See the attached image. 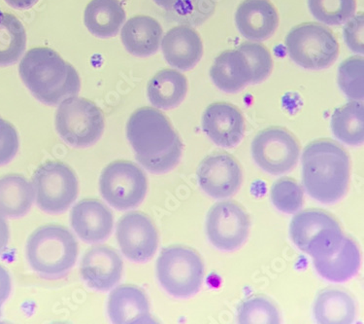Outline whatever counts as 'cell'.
I'll return each instance as SVG.
<instances>
[{"instance_id": "16", "label": "cell", "mask_w": 364, "mask_h": 324, "mask_svg": "<svg viewBox=\"0 0 364 324\" xmlns=\"http://www.w3.org/2000/svg\"><path fill=\"white\" fill-rule=\"evenodd\" d=\"M70 223L76 235L85 243L100 244L112 235L114 216L102 202L86 199L71 209Z\"/></svg>"}, {"instance_id": "41", "label": "cell", "mask_w": 364, "mask_h": 324, "mask_svg": "<svg viewBox=\"0 0 364 324\" xmlns=\"http://www.w3.org/2000/svg\"><path fill=\"white\" fill-rule=\"evenodd\" d=\"M4 301H2L1 299H0V318H1V313H2V304H4Z\"/></svg>"}, {"instance_id": "21", "label": "cell", "mask_w": 364, "mask_h": 324, "mask_svg": "<svg viewBox=\"0 0 364 324\" xmlns=\"http://www.w3.org/2000/svg\"><path fill=\"white\" fill-rule=\"evenodd\" d=\"M163 34V28L156 19L150 16H135L122 28V43L129 54L147 58L159 51Z\"/></svg>"}, {"instance_id": "35", "label": "cell", "mask_w": 364, "mask_h": 324, "mask_svg": "<svg viewBox=\"0 0 364 324\" xmlns=\"http://www.w3.org/2000/svg\"><path fill=\"white\" fill-rule=\"evenodd\" d=\"M248 61L252 73V84L262 83L270 75L273 68V60L270 52L264 45L257 42H245L238 46Z\"/></svg>"}, {"instance_id": "18", "label": "cell", "mask_w": 364, "mask_h": 324, "mask_svg": "<svg viewBox=\"0 0 364 324\" xmlns=\"http://www.w3.org/2000/svg\"><path fill=\"white\" fill-rule=\"evenodd\" d=\"M235 23L248 41H264L274 34L279 16L269 0H244L236 10Z\"/></svg>"}, {"instance_id": "23", "label": "cell", "mask_w": 364, "mask_h": 324, "mask_svg": "<svg viewBox=\"0 0 364 324\" xmlns=\"http://www.w3.org/2000/svg\"><path fill=\"white\" fill-rule=\"evenodd\" d=\"M313 264L325 280L344 283L355 277L360 269V249L355 241L344 236L338 249L328 256L313 258Z\"/></svg>"}, {"instance_id": "15", "label": "cell", "mask_w": 364, "mask_h": 324, "mask_svg": "<svg viewBox=\"0 0 364 324\" xmlns=\"http://www.w3.org/2000/svg\"><path fill=\"white\" fill-rule=\"evenodd\" d=\"M124 262L115 249L106 246L87 249L80 264L82 278L90 288L105 292L115 288L123 276Z\"/></svg>"}, {"instance_id": "30", "label": "cell", "mask_w": 364, "mask_h": 324, "mask_svg": "<svg viewBox=\"0 0 364 324\" xmlns=\"http://www.w3.org/2000/svg\"><path fill=\"white\" fill-rule=\"evenodd\" d=\"M169 17L183 25L198 26L214 10L213 0H154Z\"/></svg>"}, {"instance_id": "40", "label": "cell", "mask_w": 364, "mask_h": 324, "mask_svg": "<svg viewBox=\"0 0 364 324\" xmlns=\"http://www.w3.org/2000/svg\"><path fill=\"white\" fill-rule=\"evenodd\" d=\"M9 6L18 10H26L36 5L38 0H4Z\"/></svg>"}, {"instance_id": "9", "label": "cell", "mask_w": 364, "mask_h": 324, "mask_svg": "<svg viewBox=\"0 0 364 324\" xmlns=\"http://www.w3.org/2000/svg\"><path fill=\"white\" fill-rule=\"evenodd\" d=\"M37 207L49 214L68 211L78 197L79 184L75 172L60 162H47L33 177Z\"/></svg>"}, {"instance_id": "25", "label": "cell", "mask_w": 364, "mask_h": 324, "mask_svg": "<svg viewBox=\"0 0 364 324\" xmlns=\"http://www.w3.org/2000/svg\"><path fill=\"white\" fill-rule=\"evenodd\" d=\"M188 93V80L184 74L174 70L159 71L149 81L148 99L159 110H168L177 108L185 100Z\"/></svg>"}, {"instance_id": "19", "label": "cell", "mask_w": 364, "mask_h": 324, "mask_svg": "<svg viewBox=\"0 0 364 324\" xmlns=\"http://www.w3.org/2000/svg\"><path fill=\"white\" fill-rule=\"evenodd\" d=\"M166 62L179 70L195 68L203 56V42L195 29L187 25L169 29L161 39Z\"/></svg>"}, {"instance_id": "22", "label": "cell", "mask_w": 364, "mask_h": 324, "mask_svg": "<svg viewBox=\"0 0 364 324\" xmlns=\"http://www.w3.org/2000/svg\"><path fill=\"white\" fill-rule=\"evenodd\" d=\"M212 81L220 91L233 94L251 83V68L245 55L238 49L218 56L210 70Z\"/></svg>"}, {"instance_id": "17", "label": "cell", "mask_w": 364, "mask_h": 324, "mask_svg": "<svg viewBox=\"0 0 364 324\" xmlns=\"http://www.w3.org/2000/svg\"><path fill=\"white\" fill-rule=\"evenodd\" d=\"M202 129L215 145L230 148L243 139L245 123L236 106L228 103H214L202 115Z\"/></svg>"}, {"instance_id": "39", "label": "cell", "mask_w": 364, "mask_h": 324, "mask_svg": "<svg viewBox=\"0 0 364 324\" xmlns=\"http://www.w3.org/2000/svg\"><path fill=\"white\" fill-rule=\"evenodd\" d=\"M10 231L9 226L4 215L0 214V256L4 254L9 244Z\"/></svg>"}, {"instance_id": "6", "label": "cell", "mask_w": 364, "mask_h": 324, "mask_svg": "<svg viewBox=\"0 0 364 324\" xmlns=\"http://www.w3.org/2000/svg\"><path fill=\"white\" fill-rule=\"evenodd\" d=\"M285 46L292 62L305 70H325L339 55L336 36L317 23H304L292 28L286 36Z\"/></svg>"}, {"instance_id": "34", "label": "cell", "mask_w": 364, "mask_h": 324, "mask_svg": "<svg viewBox=\"0 0 364 324\" xmlns=\"http://www.w3.org/2000/svg\"><path fill=\"white\" fill-rule=\"evenodd\" d=\"M271 201L278 211L292 214L299 211L303 204V191L294 179L284 177L271 187Z\"/></svg>"}, {"instance_id": "10", "label": "cell", "mask_w": 364, "mask_h": 324, "mask_svg": "<svg viewBox=\"0 0 364 324\" xmlns=\"http://www.w3.org/2000/svg\"><path fill=\"white\" fill-rule=\"evenodd\" d=\"M101 196L118 211L137 208L146 197L147 177L134 163L116 161L108 164L100 179Z\"/></svg>"}, {"instance_id": "37", "label": "cell", "mask_w": 364, "mask_h": 324, "mask_svg": "<svg viewBox=\"0 0 364 324\" xmlns=\"http://www.w3.org/2000/svg\"><path fill=\"white\" fill-rule=\"evenodd\" d=\"M363 14L353 15L344 26V39L347 46L357 54L363 55Z\"/></svg>"}, {"instance_id": "8", "label": "cell", "mask_w": 364, "mask_h": 324, "mask_svg": "<svg viewBox=\"0 0 364 324\" xmlns=\"http://www.w3.org/2000/svg\"><path fill=\"white\" fill-rule=\"evenodd\" d=\"M289 236L297 248L313 258L333 254L341 246V227L331 215L318 209H308L294 215Z\"/></svg>"}, {"instance_id": "12", "label": "cell", "mask_w": 364, "mask_h": 324, "mask_svg": "<svg viewBox=\"0 0 364 324\" xmlns=\"http://www.w3.org/2000/svg\"><path fill=\"white\" fill-rule=\"evenodd\" d=\"M249 230L248 215L233 202H220L207 214V237L220 251H233L241 248L248 238Z\"/></svg>"}, {"instance_id": "24", "label": "cell", "mask_w": 364, "mask_h": 324, "mask_svg": "<svg viewBox=\"0 0 364 324\" xmlns=\"http://www.w3.org/2000/svg\"><path fill=\"white\" fill-rule=\"evenodd\" d=\"M124 21L126 12L119 0H92L85 9V26L98 38L116 36Z\"/></svg>"}, {"instance_id": "11", "label": "cell", "mask_w": 364, "mask_h": 324, "mask_svg": "<svg viewBox=\"0 0 364 324\" xmlns=\"http://www.w3.org/2000/svg\"><path fill=\"white\" fill-rule=\"evenodd\" d=\"M299 142L282 127L259 132L252 143V155L262 171L280 175L291 171L299 158Z\"/></svg>"}, {"instance_id": "5", "label": "cell", "mask_w": 364, "mask_h": 324, "mask_svg": "<svg viewBox=\"0 0 364 324\" xmlns=\"http://www.w3.org/2000/svg\"><path fill=\"white\" fill-rule=\"evenodd\" d=\"M156 270L161 288L175 298L196 296L203 283V262L193 249L186 246L164 249L156 260Z\"/></svg>"}, {"instance_id": "1", "label": "cell", "mask_w": 364, "mask_h": 324, "mask_svg": "<svg viewBox=\"0 0 364 324\" xmlns=\"http://www.w3.org/2000/svg\"><path fill=\"white\" fill-rule=\"evenodd\" d=\"M127 137L138 163L151 174H166L179 163L183 150L179 135L156 108L134 111L127 121Z\"/></svg>"}, {"instance_id": "2", "label": "cell", "mask_w": 364, "mask_h": 324, "mask_svg": "<svg viewBox=\"0 0 364 324\" xmlns=\"http://www.w3.org/2000/svg\"><path fill=\"white\" fill-rule=\"evenodd\" d=\"M302 183L308 195L323 204L344 197L350 182V159L346 151L329 140H315L302 154Z\"/></svg>"}, {"instance_id": "31", "label": "cell", "mask_w": 364, "mask_h": 324, "mask_svg": "<svg viewBox=\"0 0 364 324\" xmlns=\"http://www.w3.org/2000/svg\"><path fill=\"white\" fill-rule=\"evenodd\" d=\"M313 17L326 26H340L355 15V0H308Z\"/></svg>"}, {"instance_id": "36", "label": "cell", "mask_w": 364, "mask_h": 324, "mask_svg": "<svg viewBox=\"0 0 364 324\" xmlns=\"http://www.w3.org/2000/svg\"><path fill=\"white\" fill-rule=\"evenodd\" d=\"M18 146L20 142L14 126L0 118V166L10 163L15 158Z\"/></svg>"}, {"instance_id": "27", "label": "cell", "mask_w": 364, "mask_h": 324, "mask_svg": "<svg viewBox=\"0 0 364 324\" xmlns=\"http://www.w3.org/2000/svg\"><path fill=\"white\" fill-rule=\"evenodd\" d=\"M355 303L347 292L339 289L321 291L315 300L313 315L321 324H349L355 318Z\"/></svg>"}, {"instance_id": "38", "label": "cell", "mask_w": 364, "mask_h": 324, "mask_svg": "<svg viewBox=\"0 0 364 324\" xmlns=\"http://www.w3.org/2000/svg\"><path fill=\"white\" fill-rule=\"evenodd\" d=\"M12 281L10 273L0 265V299L5 302L11 294Z\"/></svg>"}, {"instance_id": "20", "label": "cell", "mask_w": 364, "mask_h": 324, "mask_svg": "<svg viewBox=\"0 0 364 324\" xmlns=\"http://www.w3.org/2000/svg\"><path fill=\"white\" fill-rule=\"evenodd\" d=\"M108 317L116 324L154 323L145 292L134 286H119L109 296Z\"/></svg>"}, {"instance_id": "14", "label": "cell", "mask_w": 364, "mask_h": 324, "mask_svg": "<svg viewBox=\"0 0 364 324\" xmlns=\"http://www.w3.org/2000/svg\"><path fill=\"white\" fill-rule=\"evenodd\" d=\"M198 182L201 189L210 197L230 198L240 188L241 169L230 154H212L199 164Z\"/></svg>"}, {"instance_id": "33", "label": "cell", "mask_w": 364, "mask_h": 324, "mask_svg": "<svg viewBox=\"0 0 364 324\" xmlns=\"http://www.w3.org/2000/svg\"><path fill=\"white\" fill-rule=\"evenodd\" d=\"M363 57L358 56L347 58L340 65L337 81L348 99L363 102Z\"/></svg>"}, {"instance_id": "3", "label": "cell", "mask_w": 364, "mask_h": 324, "mask_svg": "<svg viewBox=\"0 0 364 324\" xmlns=\"http://www.w3.org/2000/svg\"><path fill=\"white\" fill-rule=\"evenodd\" d=\"M18 73L29 92L44 105H58L76 97L81 89L75 68L50 48L29 50L21 61Z\"/></svg>"}, {"instance_id": "28", "label": "cell", "mask_w": 364, "mask_h": 324, "mask_svg": "<svg viewBox=\"0 0 364 324\" xmlns=\"http://www.w3.org/2000/svg\"><path fill=\"white\" fill-rule=\"evenodd\" d=\"M364 108L360 100L340 106L331 116V130L337 140L345 145H363Z\"/></svg>"}, {"instance_id": "13", "label": "cell", "mask_w": 364, "mask_h": 324, "mask_svg": "<svg viewBox=\"0 0 364 324\" xmlns=\"http://www.w3.org/2000/svg\"><path fill=\"white\" fill-rule=\"evenodd\" d=\"M116 237L122 254L132 262H147L158 249V231L151 220L140 212H129L119 219Z\"/></svg>"}, {"instance_id": "4", "label": "cell", "mask_w": 364, "mask_h": 324, "mask_svg": "<svg viewBox=\"0 0 364 324\" xmlns=\"http://www.w3.org/2000/svg\"><path fill=\"white\" fill-rule=\"evenodd\" d=\"M79 246L73 233L57 224L42 226L26 241V255L31 269L46 280L65 277L75 266Z\"/></svg>"}, {"instance_id": "7", "label": "cell", "mask_w": 364, "mask_h": 324, "mask_svg": "<svg viewBox=\"0 0 364 324\" xmlns=\"http://www.w3.org/2000/svg\"><path fill=\"white\" fill-rule=\"evenodd\" d=\"M55 125L58 135L68 145L85 148L100 140L105 132V121L95 103L76 95L58 105Z\"/></svg>"}, {"instance_id": "29", "label": "cell", "mask_w": 364, "mask_h": 324, "mask_svg": "<svg viewBox=\"0 0 364 324\" xmlns=\"http://www.w3.org/2000/svg\"><path fill=\"white\" fill-rule=\"evenodd\" d=\"M26 33L14 15L0 11V66L18 63L26 51Z\"/></svg>"}, {"instance_id": "32", "label": "cell", "mask_w": 364, "mask_h": 324, "mask_svg": "<svg viewBox=\"0 0 364 324\" xmlns=\"http://www.w3.org/2000/svg\"><path fill=\"white\" fill-rule=\"evenodd\" d=\"M237 321L241 324H278L281 318L272 301L264 296H255L239 305Z\"/></svg>"}, {"instance_id": "26", "label": "cell", "mask_w": 364, "mask_h": 324, "mask_svg": "<svg viewBox=\"0 0 364 324\" xmlns=\"http://www.w3.org/2000/svg\"><path fill=\"white\" fill-rule=\"evenodd\" d=\"M36 200L33 183L18 174L0 177V214L20 219L31 211Z\"/></svg>"}]
</instances>
